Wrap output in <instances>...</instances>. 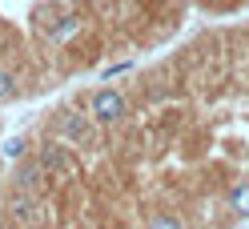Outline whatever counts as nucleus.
Instances as JSON below:
<instances>
[{"instance_id":"nucleus-1","label":"nucleus","mask_w":249,"mask_h":229,"mask_svg":"<svg viewBox=\"0 0 249 229\" xmlns=\"http://www.w3.org/2000/svg\"><path fill=\"white\" fill-rule=\"evenodd\" d=\"M89 117L97 121L101 129H113V125H121V121L129 117V105H124V93H121V88H113V85H101L97 93L89 97Z\"/></svg>"},{"instance_id":"nucleus-2","label":"nucleus","mask_w":249,"mask_h":229,"mask_svg":"<svg viewBox=\"0 0 249 229\" xmlns=\"http://www.w3.org/2000/svg\"><path fill=\"white\" fill-rule=\"evenodd\" d=\"M8 221L12 229H44V201L36 193H20V189H12L8 197Z\"/></svg>"},{"instance_id":"nucleus-3","label":"nucleus","mask_w":249,"mask_h":229,"mask_svg":"<svg viewBox=\"0 0 249 229\" xmlns=\"http://www.w3.org/2000/svg\"><path fill=\"white\" fill-rule=\"evenodd\" d=\"M56 137L69 141L72 149H85V145H92V137H97V121L89 113L65 109V113H56Z\"/></svg>"},{"instance_id":"nucleus-4","label":"nucleus","mask_w":249,"mask_h":229,"mask_svg":"<svg viewBox=\"0 0 249 229\" xmlns=\"http://www.w3.org/2000/svg\"><path fill=\"white\" fill-rule=\"evenodd\" d=\"M36 161L49 169V177H72L76 173V157H72V145L53 137V141H44L36 149Z\"/></svg>"},{"instance_id":"nucleus-5","label":"nucleus","mask_w":249,"mask_h":229,"mask_svg":"<svg viewBox=\"0 0 249 229\" xmlns=\"http://www.w3.org/2000/svg\"><path fill=\"white\" fill-rule=\"evenodd\" d=\"M12 189L44 197V189H49V169H44L36 157H28V153H24L20 161H12Z\"/></svg>"},{"instance_id":"nucleus-6","label":"nucleus","mask_w":249,"mask_h":229,"mask_svg":"<svg viewBox=\"0 0 249 229\" xmlns=\"http://www.w3.org/2000/svg\"><path fill=\"white\" fill-rule=\"evenodd\" d=\"M225 205H229V213H237V217H249V181H237V185H229Z\"/></svg>"},{"instance_id":"nucleus-7","label":"nucleus","mask_w":249,"mask_h":229,"mask_svg":"<svg viewBox=\"0 0 249 229\" xmlns=\"http://www.w3.org/2000/svg\"><path fill=\"white\" fill-rule=\"evenodd\" d=\"M76 33H81V20H76L72 12H65V17H60V20H56V24H53V28H49L44 36L60 44V40H69V36H76Z\"/></svg>"},{"instance_id":"nucleus-8","label":"nucleus","mask_w":249,"mask_h":229,"mask_svg":"<svg viewBox=\"0 0 249 229\" xmlns=\"http://www.w3.org/2000/svg\"><path fill=\"white\" fill-rule=\"evenodd\" d=\"M60 17H65V8H60V4H36V8H33V24L40 28V33H49Z\"/></svg>"},{"instance_id":"nucleus-9","label":"nucleus","mask_w":249,"mask_h":229,"mask_svg":"<svg viewBox=\"0 0 249 229\" xmlns=\"http://www.w3.org/2000/svg\"><path fill=\"white\" fill-rule=\"evenodd\" d=\"M24 153H28V141H24V137H8V141L0 145V157H4V161H20Z\"/></svg>"},{"instance_id":"nucleus-10","label":"nucleus","mask_w":249,"mask_h":229,"mask_svg":"<svg viewBox=\"0 0 249 229\" xmlns=\"http://www.w3.org/2000/svg\"><path fill=\"white\" fill-rule=\"evenodd\" d=\"M145 229H185V221H181V213H153Z\"/></svg>"},{"instance_id":"nucleus-11","label":"nucleus","mask_w":249,"mask_h":229,"mask_svg":"<svg viewBox=\"0 0 249 229\" xmlns=\"http://www.w3.org/2000/svg\"><path fill=\"white\" fill-rule=\"evenodd\" d=\"M17 97V76H12L8 69H0V105Z\"/></svg>"},{"instance_id":"nucleus-12","label":"nucleus","mask_w":249,"mask_h":229,"mask_svg":"<svg viewBox=\"0 0 249 229\" xmlns=\"http://www.w3.org/2000/svg\"><path fill=\"white\" fill-rule=\"evenodd\" d=\"M129 69H133V60H121V65H108V69H105L101 76H105V81H113V76H121V72H129Z\"/></svg>"},{"instance_id":"nucleus-13","label":"nucleus","mask_w":249,"mask_h":229,"mask_svg":"<svg viewBox=\"0 0 249 229\" xmlns=\"http://www.w3.org/2000/svg\"><path fill=\"white\" fill-rule=\"evenodd\" d=\"M237 0H201V8H233Z\"/></svg>"}]
</instances>
